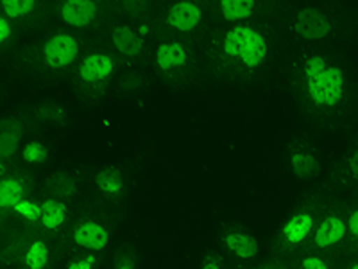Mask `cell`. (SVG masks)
Segmentation results:
<instances>
[{"label": "cell", "instance_id": "cell-1", "mask_svg": "<svg viewBox=\"0 0 358 269\" xmlns=\"http://www.w3.org/2000/svg\"><path fill=\"white\" fill-rule=\"evenodd\" d=\"M306 95L317 108H337L346 95V76L321 54H310L301 67Z\"/></svg>", "mask_w": 358, "mask_h": 269}, {"label": "cell", "instance_id": "cell-2", "mask_svg": "<svg viewBox=\"0 0 358 269\" xmlns=\"http://www.w3.org/2000/svg\"><path fill=\"white\" fill-rule=\"evenodd\" d=\"M219 53L224 62L241 70H257L268 56V40L260 29L248 24L229 27L219 41Z\"/></svg>", "mask_w": 358, "mask_h": 269}, {"label": "cell", "instance_id": "cell-3", "mask_svg": "<svg viewBox=\"0 0 358 269\" xmlns=\"http://www.w3.org/2000/svg\"><path fill=\"white\" fill-rule=\"evenodd\" d=\"M43 62L49 69H63L73 63L79 56V41L69 33H59L50 36L43 45Z\"/></svg>", "mask_w": 358, "mask_h": 269}, {"label": "cell", "instance_id": "cell-4", "mask_svg": "<svg viewBox=\"0 0 358 269\" xmlns=\"http://www.w3.org/2000/svg\"><path fill=\"white\" fill-rule=\"evenodd\" d=\"M334 31V24L324 11L319 8H303L297 11L294 22V33L303 40L315 41L322 40Z\"/></svg>", "mask_w": 358, "mask_h": 269}, {"label": "cell", "instance_id": "cell-5", "mask_svg": "<svg viewBox=\"0 0 358 269\" xmlns=\"http://www.w3.org/2000/svg\"><path fill=\"white\" fill-rule=\"evenodd\" d=\"M115 72V62L110 54L94 53L86 56L79 65V79L86 85H101Z\"/></svg>", "mask_w": 358, "mask_h": 269}, {"label": "cell", "instance_id": "cell-6", "mask_svg": "<svg viewBox=\"0 0 358 269\" xmlns=\"http://www.w3.org/2000/svg\"><path fill=\"white\" fill-rule=\"evenodd\" d=\"M348 235V221L341 214H330L313 230V246L315 248H331L344 241Z\"/></svg>", "mask_w": 358, "mask_h": 269}, {"label": "cell", "instance_id": "cell-7", "mask_svg": "<svg viewBox=\"0 0 358 269\" xmlns=\"http://www.w3.org/2000/svg\"><path fill=\"white\" fill-rule=\"evenodd\" d=\"M203 20V8L196 2H178V4L171 6L167 11V22L169 27L181 31V33H188L194 31L197 25Z\"/></svg>", "mask_w": 358, "mask_h": 269}, {"label": "cell", "instance_id": "cell-8", "mask_svg": "<svg viewBox=\"0 0 358 269\" xmlns=\"http://www.w3.org/2000/svg\"><path fill=\"white\" fill-rule=\"evenodd\" d=\"M110 241V232H108L97 221H85L73 230V242L81 248L92 249V251H101L108 246Z\"/></svg>", "mask_w": 358, "mask_h": 269}, {"label": "cell", "instance_id": "cell-9", "mask_svg": "<svg viewBox=\"0 0 358 269\" xmlns=\"http://www.w3.org/2000/svg\"><path fill=\"white\" fill-rule=\"evenodd\" d=\"M59 13L65 24L72 27H88L97 18V4L92 0H66Z\"/></svg>", "mask_w": 358, "mask_h": 269}, {"label": "cell", "instance_id": "cell-10", "mask_svg": "<svg viewBox=\"0 0 358 269\" xmlns=\"http://www.w3.org/2000/svg\"><path fill=\"white\" fill-rule=\"evenodd\" d=\"M156 65L162 72H172V70L183 69L188 63L190 56H188V50L183 43L179 41H165V43H159L158 49L155 53Z\"/></svg>", "mask_w": 358, "mask_h": 269}, {"label": "cell", "instance_id": "cell-11", "mask_svg": "<svg viewBox=\"0 0 358 269\" xmlns=\"http://www.w3.org/2000/svg\"><path fill=\"white\" fill-rule=\"evenodd\" d=\"M315 217L312 212H297L281 226V237L290 246H297L305 242L313 232Z\"/></svg>", "mask_w": 358, "mask_h": 269}, {"label": "cell", "instance_id": "cell-12", "mask_svg": "<svg viewBox=\"0 0 358 269\" xmlns=\"http://www.w3.org/2000/svg\"><path fill=\"white\" fill-rule=\"evenodd\" d=\"M111 41L117 50L124 56H138L143 49V38L129 25H118L111 31Z\"/></svg>", "mask_w": 358, "mask_h": 269}, {"label": "cell", "instance_id": "cell-13", "mask_svg": "<svg viewBox=\"0 0 358 269\" xmlns=\"http://www.w3.org/2000/svg\"><path fill=\"white\" fill-rule=\"evenodd\" d=\"M2 133H0V156L9 158L17 153L20 139L24 137V126L18 118H2Z\"/></svg>", "mask_w": 358, "mask_h": 269}, {"label": "cell", "instance_id": "cell-14", "mask_svg": "<svg viewBox=\"0 0 358 269\" xmlns=\"http://www.w3.org/2000/svg\"><path fill=\"white\" fill-rule=\"evenodd\" d=\"M222 242L233 255H236L242 261H248V258H252L258 255L257 239L249 235V233L228 232L222 237Z\"/></svg>", "mask_w": 358, "mask_h": 269}, {"label": "cell", "instance_id": "cell-15", "mask_svg": "<svg viewBox=\"0 0 358 269\" xmlns=\"http://www.w3.org/2000/svg\"><path fill=\"white\" fill-rule=\"evenodd\" d=\"M219 9L226 22H241L248 20L255 15L257 2H252V0H222Z\"/></svg>", "mask_w": 358, "mask_h": 269}, {"label": "cell", "instance_id": "cell-16", "mask_svg": "<svg viewBox=\"0 0 358 269\" xmlns=\"http://www.w3.org/2000/svg\"><path fill=\"white\" fill-rule=\"evenodd\" d=\"M290 165L297 178L312 179L321 172V163L312 153L308 151H296L290 156Z\"/></svg>", "mask_w": 358, "mask_h": 269}, {"label": "cell", "instance_id": "cell-17", "mask_svg": "<svg viewBox=\"0 0 358 269\" xmlns=\"http://www.w3.org/2000/svg\"><path fill=\"white\" fill-rule=\"evenodd\" d=\"M95 185H97L99 191H102L104 194H120L124 188V176L122 171L115 165H108V167L101 169V171L95 174Z\"/></svg>", "mask_w": 358, "mask_h": 269}, {"label": "cell", "instance_id": "cell-18", "mask_svg": "<svg viewBox=\"0 0 358 269\" xmlns=\"http://www.w3.org/2000/svg\"><path fill=\"white\" fill-rule=\"evenodd\" d=\"M66 221V205L59 200H45L41 203V224L47 230H57Z\"/></svg>", "mask_w": 358, "mask_h": 269}, {"label": "cell", "instance_id": "cell-19", "mask_svg": "<svg viewBox=\"0 0 358 269\" xmlns=\"http://www.w3.org/2000/svg\"><path fill=\"white\" fill-rule=\"evenodd\" d=\"M24 200V185L15 178L2 179L0 184V207L15 208Z\"/></svg>", "mask_w": 358, "mask_h": 269}, {"label": "cell", "instance_id": "cell-20", "mask_svg": "<svg viewBox=\"0 0 358 269\" xmlns=\"http://www.w3.org/2000/svg\"><path fill=\"white\" fill-rule=\"evenodd\" d=\"M49 262V248L43 241H34L25 251V265L29 269H45Z\"/></svg>", "mask_w": 358, "mask_h": 269}, {"label": "cell", "instance_id": "cell-21", "mask_svg": "<svg viewBox=\"0 0 358 269\" xmlns=\"http://www.w3.org/2000/svg\"><path fill=\"white\" fill-rule=\"evenodd\" d=\"M0 6H2L4 17L20 18L34 11L36 2H34V0H4Z\"/></svg>", "mask_w": 358, "mask_h": 269}, {"label": "cell", "instance_id": "cell-22", "mask_svg": "<svg viewBox=\"0 0 358 269\" xmlns=\"http://www.w3.org/2000/svg\"><path fill=\"white\" fill-rule=\"evenodd\" d=\"M49 156V149L41 142H29L22 149V158L27 163H43Z\"/></svg>", "mask_w": 358, "mask_h": 269}, {"label": "cell", "instance_id": "cell-23", "mask_svg": "<svg viewBox=\"0 0 358 269\" xmlns=\"http://www.w3.org/2000/svg\"><path fill=\"white\" fill-rule=\"evenodd\" d=\"M13 210L27 221H41V205L34 203L31 200H22Z\"/></svg>", "mask_w": 358, "mask_h": 269}, {"label": "cell", "instance_id": "cell-24", "mask_svg": "<svg viewBox=\"0 0 358 269\" xmlns=\"http://www.w3.org/2000/svg\"><path fill=\"white\" fill-rule=\"evenodd\" d=\"M299 269H330V265L321 257H305Z\"/></svg>", "mask_w": 358, "mask_h": 269}, {"label": "cell", "instance_id": "cell-25", "mask_svg": "<svg viewBox=\"0 0 358 269\" xmlns=\"http://www.w3.org/2000/svg\"><path fill=\"white\" fill-rule=\"evenodd\" d=\"M348 235L358 242V207L353 208L348 216Z\"/></svg>", "mask_w": 358, "mask_h": 269}, {"label": "cell", "instance_id": "cell-26", "mask_svg": "<svg viewBox=\"0 0 358 269\" xmlns=\"http://www.w3.org/2000/svg\"><path fill=\"white\" fill-rule=\"evenodd\" d=\"M348 172L353 179H358V147L351 153V156L348 158Z\"/></svg>", "mask_w": 358, "mask_h": 269}, {"label": "cell", "instance_id": "cell-27", "mask_svg": "<svg viewBox=\"0 0 358 269\" xmlns=\"http://www.w3.org/2000/svg\"><path fill=\"white\" fill-rule=\"evenodd\" d=\"M95 264V258L94 257H86L81 258V261H72L69 262L66 269H92Z\"/></svg>", "mask_w": 358, "mask_h": 269}, {"label": "cell", "instance_id": "cell-28", "mask_svg": "<svg viewBox=\"0 0 358 269\" xmlns=\"http://www.w3.org/2000/svg\"><path fill=\"white\" fill-rule=\"evenodd\" d=\"M9 36H11V25L8 17H0V41H6Z\"/></svg>", "mask_w": 358, "mask_h": 269}, {"label": "cell", "instance_id": "cell-29", "mask_svg": "<svg viewBox=\"0 0 358 269\" xmlns=\"http://www.w3.org/2000/svg\"><path fill=\"white\" fill-rule=\"evenodd\" d=\"M201 269H224L222 265H220V258L213 257V255H210V257L204 258L203 262V268Z\"/></svg>", "mask_w": 358, "mask_h": 269}, {"label": "cell", "instance_id": "cell-30", "mask_svg": "<svg viewBox=\"0 0 358 269\" xmlns=\"http://www.w3.org/2000/svg\"><path fill=\"white\" fill-rule=\"evenodd\" d=\"M115 268L117 269H134V261L129 257H120L117 262H115Z\"/></svg>", "mask_w": 358, "mask_h": 269}, {"label": "cell", "instance_id": "cell-31", "mask_svg": "<svg viewBox=\"0 0 358 269\" xmlns=\"http://www.w3.org/2000/svg\"><path fill=\"white\" fill-rule=\"evenodd\" d=\"M348 269H358V261H357V262H353V264H351L350 268H348Z\"/></svg>", "mask_w": 358, "mask_h": 269}, {"label": "cell", "instance_id": "cell-32", "mask_svg": "<svg viewBox=\"0 0 358 269\" xmlns=\"http://www.w3.org/2000/svg\"><path fill=\"white\" fill-rule=\"evenodd\" d=\"M252 269H264V268H252Z\"/></svg>", "mask_w": 358, "mask_h": 269}]
</instances>
